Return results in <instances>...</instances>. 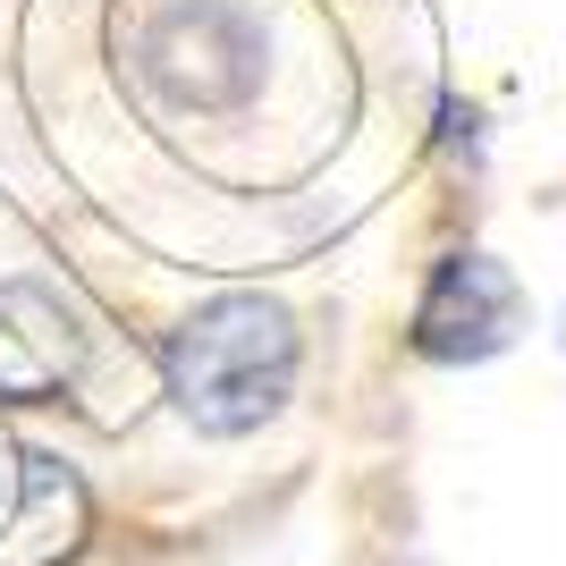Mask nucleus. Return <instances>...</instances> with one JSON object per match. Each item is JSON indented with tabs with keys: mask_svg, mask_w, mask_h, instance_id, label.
I'll list each match as a JSON object with an SVG mask.
<instances>
[{
	"mask_svg": "<svg viewBox=\"0 0 566 566\" xmlns=\"http://www.w3.org/2000/svg\"><path fill=\"white\" fill-rule=\"evenodd\" d=\"M516 313H524V296H516V280H507V262L465 245V254H449L423 280L415 355H431V364H482V355H499L516 338Z\"/></svg>",
	"mask_w": 566,
	"mask_h": 566,
	"instance_id": "obj_4",
	"label": "nucleus"
},
{
	"mask_svg": "<svg viewBox=\"0 0 566 566\" xmlns=\"http://www.w3.org/2000/svg\"><path fill=\"white\" fill-rule=\"evenodd\" d=\"M102 69L187 178L254 203H313L364 136V60L322 0H118Z\"/></svg>",
	"mask_w": 566,
	"mask_h": 566,
	"instance_id": "obj_1",
	"label": "nucleus"
},
{
	"mask_svg": "<svg viewBox=\"0 0 566 566\" xmlns=\"http://www.w3.org/2000/svg\"><path fill=\"white\" fill-rule=\"evenodd\" d=\"M94 499L60 457L0 449V566H69L85 549Z\"/></svg>",
	"mask_w": 566,
	"mask_h": 566,
	"instance_id": "obj_5",
	"label": "nucleus"
},
{
	"mask_svg": "<svg viewBox=\"0 0 566 566\" xmlns=\"http://www.w3.org/2000/svg\"><path fill=\"white\" fill-rule=\"evenodd\" d=\"M102 313H85L51 280H0V406L85 398L102 380Z\"/></svg>",
	"mask_w": 566,
	"mask_h": 566,
	"instance_id": "obj_3",
	"label": "nucleus"
},
{
	"mask_svg": "<svg viewBox=\"0 0 566 566\" xmlns=\"http://www.w3.org/2000/svg\"><path fill=\"white\" fill-rule=\"evenodd\" d=\"M305 373V331L280 296L262 287H229L161 338V389L203 440H245L296 398Z\"/></svg>",
	"mask_w": 566,
	"mask_h": 566,
	"instance_id": "obj_2",
	"label": "nucleus"
}]
</instances>
